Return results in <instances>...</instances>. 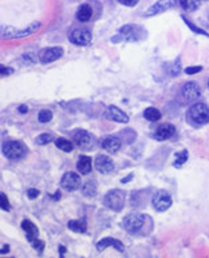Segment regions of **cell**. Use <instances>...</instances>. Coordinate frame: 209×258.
<instances>
[{"label":"cell","mask_w":209,"mask_h":258,"mask_svg":"<svg viewBox=\"0 0 209 258\" xmlns=\"http://www.w3.org/2000/svg\"><path fill=\"white\" fill-rule=\"evenodd\" d=\"M77 169L78 171L83 175L89 174L91 170H93V159L87 157V155H81L79 159H78L77 163Z\"/></svg>","instance_id":"cell-20"},{"label":"cell","mask_w":209,"mask_h":258,"mask_svg":"<svg viewBox=\"0 0 209 258\" xmlns=\"http://www.w3.org/2000/svg\"><path fill=\"white\" fill-rule=\"evenodd\" d=\"M132 178H133V174H130V175H129L128 178H124V179H122V181H121V182H122V183H128V182L130 181Z\"/></svg>","instance_id":"cell-41"},{"label":"cell","mask_w":209,"mask_h":258,"mask_svg":"<svg viewBox=\"0 0 209 258\" xmlns=\"http://www.w3.org/2000/svg\"><path fill=\"white\" fill-rule=\"evenodd\" d=\"M22 229H23L24 233H26V237H27V239L30 242H32L34 239L38 238L39 229L32 224L31 221L23 220V222H22Z\"/></svg>","instance_id":"cell-19"},{"label":"cell","mask_w":209,"mask_h":258,"mask_svg":"<svg viewBox=\"0 0 209 258\" xmlns=\"http://www.w3.org/2000/svg\"><path fill=\"white\" fill-rule=\"evenodd\" d=\"M51 141H53V135H50V134H40L38 138H36V143H38V145H40V146L48 145Z\"/></svg>","instance_id":"cell-30"},{"label":"cell","mask_w":209,"mask_h":258,"mask_svg":"<svg viewBox=\"0 0 209 258\" xmlns=\"http://www.w3.org/2000/svg\"><path fill=\"white\" fill-rule=\"evenodd\" d=\"M176 4H177V0H159L157 3L153 4V6L147 10L145 16H153L157 15V14H161V12H165L168 11L169 8H173Z\"/></svg>","instance_id":"cell-16"},{"label":"cell","mask_w":209,"mask_h":258,"mask_svg":"<svg viewBox=\"0 0 209 258\" xmlns=\"http://www.w3.org/2000/svg\"><path fill=\"white\" fill-rule=\"evenodd\" d=\"M103 115L108 119L113 120V122H117V123H128L129 122L128 114H125L121 108L116 107V106H109Z\"/></svg>","instance_id":"cell-14"},{"label":"cell","mask_w":209,"mask_h":258,"mask_svg":"<svg viewBox=\"0 0 209 258\" xmlns=\"http://www.w3.org/2000/svg\"><path fill=\"white\" fill-rule=\"evenodd\" d=\"M3 154L6 158L11 159V161H18V159L26 157L27 147L19 141H8L3 145Z\"/></svg>","instance_id":"cell-2"},{"label":"cell","mask_w":209,"mask_h":258,"mask_svg":"<svg viewBox=\"0 0 209 258\" xmlns=\"http://www.w3.org/2000/svg\"><path fill=\"white\" fill-rule=\"evenodd\" d=\"M180 70H181V64H180V59H176V62L171 66V69H169V74H171L172 77H177L178 73H180Z\"/></svg>","instance_id":"cell-32"},{"label":"cell","mask_w":209,"mask_h":258,"mask_svg":"<svg viewBox=\"0 0 209 258\" xmlns=\"http://www.w3.org/2000/svg\"><path fill=\"white\" fill-rule=\"evenodd\" d=\"M151 204H153V208H154L155 212L163 213L167 212L168 209L171 208L172 204H173V200H172L171 194L168 193V191H165V190H159L153 196V198H151Z\"/></svg>","instance_id":"cell-8"},{"label":"cell","mask_w":209,"mask_h":258,"mask_svg":"<svg viewBox=\"0 0 209 258\" xmlns=\"http://www.w3.org/2000/svg\"><path fill=\"white\" fill-rule=\"evenodd\" d=\"M94 166L97 171H99L101 174H110L114 170V162L110 157L104 154H98L94 159Z\"/></svg>","instance_id":"cell-13"},{"label":"cell","mask_w":209,"mask_h":258,"mask_svg":"<svg viewBox=\"0 0 209 258\" xmlns=\"http://www.w3.org/2000/svg\"><path fill=\"white\" fill-rule=\"evenodd\" d=\"M145 221H146V217L141 213H130L122 221V226L130 234H137L143 227Z\"/></svg>","instance_id":"cell-5"},{"label":"cell","mask_w":209,"mask_h":258,"mask_svg":"<svg viewBox=\"0 0 209 258\" xmlns=\"http://www.w3.org/2000/svg\"><path fill=\"white\" fill-rule=\"evenodd\" d=\"M0 206H2V209H3L4 212H10V210H11V206H10L7 196L4 193H0Z\"/></svg>","instance_id":"cell-31"},{"label":"cell","mask_w":209,"mask_h":258,"mask_svg":"<svg viewBox=\"0 0 209 258\" xmlns=\"http://www.w3.org/2000/svg\"><path fill=\"white\" fill-rule=\"evenodd\" d=\"M181 95L185 102H196L201 97V90L196 82H186L181 90Z\"/></svg>","instance_id":"cell-11"},{"label":"cell","mask_w":209,"mask_h":258,"mask_svg":"<svg viewBox=\"0 0 209 258\" xmlns=\"http://www.w3.org/2000/svg\"><path fill=\"white\" fill-rule=\"evenodd\" d=\"M182 19H184V22H185L186 26H188V27H189L190 30H192V31L194 32V34H200V35H205V36H209L208 32L204 31V30H202V28H198L197 26H194V24L192 23V22H189V20L186 19L185 16H182Z\"/></svg>","instance_id":"cell-29"},{"label":"cell","mask_w":209,"mask_h":258,"mask_svg":"<svg viewBox=\"0 0 209 258\" xmlns=\"http://www.w3.org/2000/svg\"><path fill=\"white\" fill-rule=\"evenodd\" d=\"M51 119H53V114L50 110H42L38 114V120L40 123H48Z\"/></svg>","instance_id":"cell-28"},{"label":"cell","mask_w":209,"mask_h":258,"mask_svg":"<svg viewBox=\"0 0 209 258\" xmlns=\"http://www.w3.org/2000/svg\"><path fill=\"white\" fill-rule=\"evenodd\" d=\"M143 118L149 122H159L161 118H163V114L160 111L159 108L155 107H147L145 111H143Z\"/></svg>","instance_id":"cell-22"},{"label":"cell","mask_w":209,"mask_h":258,"mask_svg":"<svg viewBox=\"0 0 209 258\" xmlns=\"http://www.w3.org/2000/svg\"><path fill=\"white\" fill-rule=\"evenodd\" d=\"M62 55H63L62 47H46V48H43V50L39 51L38 59L40 63L47 64V63L55 62V60L61 59L62 58Z\"/></svg>","instance_id":"cell-10"},{"label":"cell","mask_w":209,"mask_h":258,"mask_svg":"<svg viewBox=\"0 0 209 258\" xmlns=\"http://www.w3.org/2000/svg\"><path fill=\"white\" fill-rule=\"evenodd\" d=\"M27 111H28V108L26 104H22V106L19 107V112H22V114H26Z\"/></svg>","instance_id":"cell-39"},{"label":"cell","mask_w":209,"mask_h":258,"mask_svg":"<svg viewBox=\"0 0 209 258\" xmlns=\"http://www.w3.org/2000/svg\"><path fill=\"white\" fill-rule=\"evenodd\" d=\"M176 134V127H174L172 123H163L160 124L159 127H155L154 133H153V137L157 141H167V139H171L173 135Z\"/></svg>","instance_id":"cell-15"},{"label":"cell","mask_w":209,"mask_h":258,"mask_svg":"<svg viewBox=\"0 0 209 258\" xmlns=\"http://www.w3.org/2000/svg\"><path fill=\"white\" fill-rule=\"evenodd\" d=\"M208 87H209V81H208Z\"/></svg>","instance_id":"cell-42"},{"label":"cell","mask_w":209,"mask_h":258,"mask_svg":"<svg viewBox=\"0 0 209 258\" xmlns=\"http://www.w3.org/2000/svg\"><path fill=\"white\" fill-rule=\"evenodd\" d=\"M121 4H124L126 7H134L137 3H138V0H118Z\"/></svg>","instance_id":"cell-37"},{"label":"cell","mask_w":209,"mask_h":258,"mask_svg":"<svg viewBox=\"0 0 209 258\" xmlns=\"http://www.w3.org/2000/svg\"><path fill=\"white\" fill-rule=\"evenodd\" d=\"M73 141L74 145L78 146L82 150H91L95 145V138L94 135L89 131L83 130V128H79L73 134Z\"/></svg>","instance_id":"cell-7"},{"label":"cell","mask_w":209,"mask_h":258,"mask_svg":"<svg viewBox=\"0 0 209 258\" xmlns=\"http://www.w3.org/2000/svg\"><path fill=\"white\" fill-rule=\"evenodd\" d=\"M109 246L116 247L117 250L121 251V253H124V251H125L124 243L121 242L120 239L112 238V237H108V238L101 239V241L97 243V250L98 251H103L104 249H106V247H109Z\"/></svg>","instance_id":"cell-18"},{"label":"cell","mask_w":209,"mask_h":258,"mask_svg":"<svg viewBox=\"0 0 209 258\" xmlns=\"http://www.w3.org/2000/svg\"><path fill=\"white\" fill-rule=\"evenodd\" d=\"M65 253H66V247L61 245V246H59V254L63 255V254H65Z\"/></svg>","instance_id":"cell-40"},{"label":"cell","mask_w":209,"mask_h":258,"mask_svg":"<svg viewBox=\"0 0 209 258\" xmlns=\"http://www.w3.org/2000/svg\"><path fill=\"white\" fill-rule=\"evenodd\" d=\"M8 251H10V246H8V245H3L2 250H0V254H6Z\"/></svg>","instance_id":"cell-38"},{"label":"cell","mask_w":209,"mask_h":258,"mask_svg":"<svg viewBox=\"0 0 209 258\" xmlns=\"http://www.w3.org/2000/svg\"><path fill=\"white\" fill-rule=\"evenodd\" d=\"M180 4L186 11H196L200 7V0H180Z\"/></svg>","instance_id":"cell-26"},{"label":"cell","mask_w":209,"mask_h":258,"mask_svg":"<svg viewBox=\"0 0 209 258\" xmlns=\"http://www.w3.org/2000/svg\"><path fill=\"white\" fill-rule=\"evenodd\" d=\"M188 118L197 126L209 123V107L204 103L192 104L188 110Z\"/></svg>","instance_id":"cell-3"},{"label":"cell","mask_w":209,"mask_h":258,"mask_svg":"<svg viewBox=\"0 0 209 258\" xmlns=\"http://www.w3.org/2000/svg\"><path fill=\"white\" fill-rule=\"evenodd\" d=\"M67 227H69V230L74 231V233H79V234H83V233L87 231V225H86L85 221H70L69 224H67Z\"/></svg>","instance_id":"cell-23"},{"label":"cell","mask_w":209,"mask_h":258,"mask_svg":"<svg viewBox=\"0 0 209 258\" xmlns=\"http://www.w3.org/2000/svg\"><path fill=\"white\" fill-rule=\"evenodd\" d=\"M61 185H62L63 189L67 190V191H74V190H77L81 187V177H79L77 173H74V171H67L66 174H63Z\"/></svg>","instance_id":"cell-12"},{"label":"cell","mask_w":209,"mask_h":258,"mask_svg":"<svg viewBox=\"0 0 209 258\" xmlns=\"http://www.w3.org/2000/svg\"><path fill=\"white\" fill-rule=\"evenodd\" d=\"M70 42L77 46H89L93 39V34L89 28H74L69 34Z\"/></svg>","instance_id":"cell-9"},{"label":"cell","mask_w":209,"mask_h":258,"mask_svg":"<svg viewBox=\"0 0 209 258\" xmlns=\"http://www.w3.org/2000/svg\"><path fill=\"white\" fill-rule=\"evenodd\" d=\"M126 202V193L124 190L113 189L106 193L103 197V204L106 208H109L113 212H121Z\"/></svg>","instance_id":"cell-1"},{"label":"cell","mask_w":209,"mask_h":258,"mask_svg":"<svg viewBox=\"0 0 209 258\" xmlns=\"http://www.w3.org/2000/svg\"><path fill=\"white\" fill-rule=\"evenodd\" d=\"M14 74V69L11 67H6V66H0V75L2 77H8V75H11Z\"/></svg>","instance_id":"cell-34"},{"label":"cell","mask_w":209,"mask_h":258,"mask_svg":"<svg viewBox=\"0 0 209 258\" xmlns=\"http://www.w3.org/2000/svg\"><path fill=\"white\" fill-rule=\"evenodd\" d=\"M42 27V24L40 22H34L31 26H28L24 30H15V28L8 27V28H3L2 30V36L4 39H18V38H26V36H30L34 32H36L39 28Z\"/></svg>","instance_id":"cell-6"},{"label":"cell","mask_w":209,"mask_h":258,"mask_svg":"<svg viewBox=\"0 0 209 258\" xmlns=\"http://www.w3.org/2000/svg\"><path fill=\"white\" fill-rule=\"evenodd\" d=\"M101 147L104 151H108L110 154H116L121 149V141L120 138H117L114 135H108L102 138L101 141Z\"/></svg>","instance_id":"cell-17"},{"label":"cell","mask_w":209,"mask_h":258,"mask_svg":"<svg viewBox=\"0 0 209 258\" xmlns=\"http://www.w3.org/2000/svg\"><path fill=\"white\" fill-rule=\"evenodd\" d=\"M188 157H189V154H188V150H182L181 153H178L177 154V158H176V161H174V167H181L184 163H185L186 161H188Z\"/></svg>","instance_id":"cell-27"},{"label":"cell","mask_w":209,"mask_h":258,"mask_svg":"<svg viewBox=\"0 0 209 258\" xmlns=\"http://www.w3.org/2000/svg\"><path fill=\"white\" fill-rule=\"evenodd\" d=\"M39 194H40V191L36 189H30L27 191V197L30 198V200H35V198H38Z\"/></svg>","instance_id":"cell-36"},{"label":"cell","mask_w":209,"mask_h":258,"mask_svg":"<svg viewBox=\"0 0 209 258\" xmlns=\"http://www.w3.org/2000/svg\"><path fill=\"white\" fill-rule=\"evenodd\" d=\"M202 70L201 66H196V67H188V69H185V74H188V75H194V74L200 73Z\"/></svg>","instance_id":"cell-35"},{"label":"cell","mask_w":209,"mask_h":258,"mask_svg":"<svg viewBox=\"0 0 209 258\" xmlns=\"http://www.w3.org/2000/svg\"><path fill=\"white\" fill-rule=\"evenodd\" d=\"M118 34L121 35L122 40H126V42H139V40H143V39L146 38L147 32L141 26L126 24V26L121 28Z\"/></svg>","instance_id":"cell-4"},{"label":"cell","mask_w":209,"mask_h":258,"mask_svg":"<svg viewBox=\"0 0 209 258\" xmlns=\"http://www.w3.org/2000/svg\"><path fill=\"white\" fill-rule=\"evenodd\" d=\"M97 190H98L97 182L94 181V179L85 182L83 186H82V194L86 197H94L95 194H97Z\"/></svg>","instance_id":"cell-24"},{"label":"cell","mask_w":209,"mask_h":258,"mask_svg":"<svg viewBox=\"0 0 209 258\" xmlns=\"http://www.w3.org/2000/svg\"><path fill=\"white\" fill-rule=\"evenodd\" d=\"M91 16H93V8L90 4H82L81 7L78 8L77 11V19L82 23H85V22H89L91 19Z\"/></svg>","instance_id":"cell-21"},{"label":"cell","mask_w":209,"mask_h":258,"mask_svg":"<svg viewBox=\"0 0 209 258\" xmlns=\"http://www.w3.org/2000/svg\"><path fill=\"white\" fill-rule=\"evenodd\" d=\"M31 245H32V247H34L35 250L38 251V253H42V251L44 250V245H46V243H44V241H42V239L36 238V239H34V241H32Z\"/></svg>","instance_id":"cell-33"},{"label":"cell","mask_w":209,"mask_h":258,"mask_svg":"<svg viewBox=\"0 0 209 258\" xmlns=\"http://www.w3.org/2000/svg\"><path fill=\"white\" fill-rule=\"evenodd\" d=\"M55 146L58 147L59 150L65 151V153H71L74 149L73 142H70L69 139H66V138L55 139Z\"/></svg>","instance_id":"cell-25"}]
</instances>
